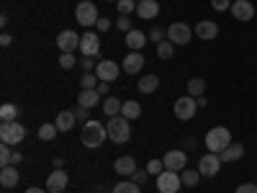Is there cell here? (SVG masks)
<instances>
[{
  "mask_svg": "<svg viewBox=\"0 0 257 193\" xmlns=\"http://www.w3.org/2000/svg\"><path fill=\"white\" fill-rule=\"evenodd\" d=\"M213 11H231V0H211Z\"/></svg>",
  "mask_w": 257,
  "mask_h": 193,
  "instance_id": "cell-41",
  "label": "cell"
},
{
  "mask_svg": "<svg viewBox=\"0 0 257 193\" xmlns=\"http://www.w3.org/2000/svg\"><path fill=\"white\" fill-rule=\"evenodd\" d=\"M203 142H206V149H208V152L221 155L224 149L231 144V132H229L226 126H213L211 132L206 134V139H203Z\"/></svg>",
  "mask_w": 257,
  "mask_h": 193,
  "instance_id": "cell-2",
  "label": "cell"
},
{
  "mask_svg": "<svg viewBox=\"0 0 257 193\" xmlns=\"http://www.w3.org/2000/svg\"><path fill=\"white\" fill-rule=\"evenodd\" d=\"M219 167H221V157L213 155V152H208V155H203V157L198 160V173H201L203 178H213V175L219 173Z\"/></svg>",
  "mask_w": 257,
  "mask_h": 193,
  "instance_id": "cell-10",
  "label": "cell"
},
{
  "mask_svg": "<svg viewBox=\"0 0 257 193\" xmlns=\"http://www.w3.org/2000/svg\"><path fill=\"white\" fill-rule=\"evenodd\" d=\"M147 170H149V175H160L162 170H165V162L162 160H149L147 162Z\"/></svg>",
  "mask_w": 257,
  "mask_h": 193,
  "instance_id": "cell-38",
  "label": "cell"
},
{
  "mask_svg": "<svg viewBox=\"0 0 257 193\" xmlns=\"http://www.w3.org/2000/svg\"><path fill=\"white\" fill-rule=\"evenodd\" d=\"M108 3H116V0H108Z\"/></svg>",
  "mask_w": 257,
  "mask_h": 193,
  "instance_id": "cell-52",
  "label": "cell"
},
{
  "mask_svg": "<svg viewBox=\"0 0 257 193\" xmlns=\"http://www.w3.org/2000/svg\"><path fill=\"white\" fill-rule=\"evenodd\" d=\"M72 114H75V119H90V109H85V106H75Z\"/></svg>",
  "mask_w": 257,
  "mask_h": 193,
  "instance_id": "cell-42",
  "label": "cell"
},
{
  "mask_svg": "<svg viewBox=\"0 0 257 193\" xmlns=\"http://www.w3.org/2000/svg\"><path fill=\"white\" fill-rule=\"evenodd\" d=\"M11 41H13L11 34H3V36H0V44H3V47H11Z\"/></svg>",
  "mask_w": 257,
  "mask_h": 193,
  "instance_id": "cell-48",
  "label": "cell"
},
{
  "mask_svg": "<svg viewBox=\"0 0 257 193\" xmlns=\"http://www.w3.org/2000/svg\"><path fill=\"white\" fill-rule=\"evenodd\" d=\"M95 75H98V80L113 82V80H118V64L111 62V59H100L98 67H95Z\"/></svg>",
  "mask_w": 257,
  "mask_h": 193,
  "instance_id": "cell-13",
  "label": "cell"
},
{
  "mask_svg": "<svg viewBox=\"0 0 257 193\" xmlns=\"http://www.w3.org/2000/svg\"><path fill=\"white\" fill-rule=\"evenodd\" d=\"M80 88H82V90H95V88H98V75H95V72H85V75L80 77Z\"/></svg>",
  "mask_w": 257,
  "mask_h": 193,
  "instance_id": "cell-34",
  "label": "cell"
},
{
  "mask_svg": "<svg viewBox=\"0 0 257 193\" xmlns=\"http://www.w3.org/2000/svg\"><path fill=\"white\" fill-rule=\"evenodd\" d=\"M98 98H100L98 88H95V90H80V95H77V106L93 109V106H98Z\"/></svg>",
  "mask_w": 257,
  "mask_h": 193,
  "instance_id": "cell-24",
  "label": "cell"
},
{
  "mask_svg": "<svg viewBox=\"0 0 257 193\" xmlns=\"http://www.w3.org/2000/svg\"><path fill=\"white\" fill-rule=\"evenodd\" d=\"M203 93H206V80H203V77H190V80H188V95L201 98Z\"/></svg>",
  "mask_w": 257,
  "mask_h": 193,
  "instance_id": "cell-27",
  "label": "cell"
},
{
  "mask_svg": "<svg viewBox=\"0 0 257 193\" xmlns=\"http://www.w3.org/2000/svg\"><path fill=\"white\" fill-rule=\"evenodd\" d=\"M82 39H80V52H82V57H98L100 54V36L98 34H93V31H85V34H80Z\"/></svg>",
  "mask_w": 257,
  "mask_h": 193,
  "instance_id": "cell-8",
  "label": "cell"
},
{
  "mask_svg": "<svg viewBox=\"0 0 257 193\" xmlns=\"http://www.w3.org/2000/svg\"><path fill=\"white\" fill-rule=\"evenodd\" d=\"M24 137H26L24 124H18V121H3L0 124V139H3V144L18 147L21 142H24Z\"/></svg>",
  "mask_w": 257,
  "mask_h": 193,
  "instance_id": "cell-4",
  "label": "cell"
},
{
  "mask_svg": "<svg viewBox=\"0 0 257 193\" xmlns=\"http://www.w3.org/2000/svg\"><path fill=\"white\" fill-rule=\"evenodd\" d=\"M116 6H118L121 16H132L137 11V0H116Z\"/></svg>",
  "mask_w": 257,
  "mask_h": 193,
  "instance_id": "cell-35",
  "label": "cell"
},
{
  "mask_svg": "<svg viewBox=\"0 0 257 193\" xmlns=\"http://www.w3.org/2000/svg\"><path fill=\"white\" fill-rule=\"evenodd\" d=\"M183 185L180 180V173H173V170H162L157 175V190L160 193H178Z\"/></svg>",
  "mask_w": 257,
  "mask_h": 193,
  "instance_id": "cell-6",
  "label": "cell"
},
{
  "mask_svg": "<svg viewBox=\"0 0 257 193\" xmlns=\"http://www.w3.org/2000/svg\"><path fill=\"white\" fill-rule=\"evenodd\" d=\"M231 16L237 21H252L254 18V6L249 0H234L231 3Z\"/></svg>",
  "mask_w": 257,
  "mask_h": 193,
  "instance_id": "cell-14",
  "label": "cell"
},
{
  "mask_svg": "<svg viewBox=\"0 0 257 193\" xmlns=\"http://www.w3.org/2000/svg\"><path fill=\"white\" fill-rule=\"evenodd\" d=\"M75 121H77V119H75L72 111H62V114H57V121H54V124H57L59 132H70V129L75 126Z\"/></svg>",
  "mask_w": 257,
  "mask_h": 193,
  "instance_id": "cell-25",
  "label": "cell"
},
{
  "mask_svg": "<svg viewBox=\"0 0 257 193\" xmlns=\"http://www.w3.org/2000/svg\"><path fill=\"white\" fill-rule=\"evenodd\" d=\"M93 64H95V57H82V59H80V67H82L85 72H90Z\"/></svg>",
  "mask_w": 257,
  "mask_h": 193,
  "instance_id": "cell-43",
  "label": "cell"
},
{
  "mask_svg": "<svg viewBox=\"0 0 257 193\" xmlns=\"http://www.w3.org/2000/svg\"><path fill=\"white\" fill-rule=\"evenodd\" d=\"M105 139H108V129H105L100 121H85V124H82L80 142H82L85 147L95 149V147H100Z\"/></svg>",
  "mask_w": 257,
  "mask_h": 193,
  "instance_id": "cell-1",
  "label": "cell"
},
{
  "mask_svg": "<svg viewBox=\"0 0 257 193\" xmlns=\"http://www.w3.org/2000/svg\"><path fill=\"white\" fill-rule=\"evenodd\" d=\"M173 52H175V44L170 39H165V41H160V44H157V57L160 59H170V57H173Z\"/></svg>",
  "mask_w": 257,
  "mask_h": 193,
  "instance_id": "cell-33",
  "label": "cell"
},
{
  "mask_svg": "<svg viewBox=\"0 0 257 193\" xmlns=\"http://www.w3.org/2000/svg\"><path fill=\"white\" fill-rule=\"evenodd\" d=\"M234 193H257V185H254V183H242Z\"/></svg>",
  "mask_w": 257,
  "mask_h": 193,
  "instance_id": "cell-45",
  "label": "cell"
},
{
  "mask_svg": "<svg viewBox=\"0 0 257 193\" xmlns=\"http://www.w3.org/2000/svg\"><path fill=\"white\" fill-rule=\"evenodd\" d=\"M162 162H165V170H173V173H180V170H185L188 155L183 152V149H170V152L162 157Z\"/></svg>",
  "mask_w": 257,
  "mask_h": 193,
  "instance_id": "cell-11",
  "label": "cell"
},
{
  "mask_svg": "<svg viewBox=\"0 0 257 193\" xmlns=\"http://www.w3.org/2000/svg\"><path fill=\"white\" fill-rule=\"evenodd\" d=\"M196 111H198V101L193 95H183V98L175 101V116L180 121H190L193 116H196Z\"/></svg>",
  "mask_w": 257,
  "mask_h": 193,
  "instance_id": "cell-7",
  "label": "cell"
},
{
  "mask_svg": "<svg viewBox=\"0 0 257 193\" xmlns=\"http://www.w3.org/2000/svg\"><path fill=\"white\" fill-rule=\"evenodd\" d=\"M75 64H77V59H75L72 52H62V54H59V67H62V70H72Z\"/></svg>",
  "mask_w": 257,
  "mask_h": 193,
  "instance_id": "cell-36",
  "label": "cell"
},
{
  "mask_svg": "<svg viewBox=\"0 0 257 193\" xmlns=\"http://www.w3.org/2000/svg\"><path fill=\"white\" fill-rule=\"evenodd\" d=\"M180 180H183V185H188V188H196L198 180H201V173H198V170H183Z\"/></svg>",
  "mask_w": 257,
  "mask_h": 193,
  "instance_id": "cell-32",
  "label": "cell"
},
{
  "mask_svg": "<svg viewBox=\"0 0 257 193\" xmlns=\"http://www.w3.org/2000/svg\"><path fill=\"white\" fill-rule=\"evenodd\" d=\"M0 165H3V167L13 165V149H11V144H3V147H0Z\"/></svg>",
  "mask_w": 257,
  "mask_h": 193,
  "instance_id": "cell-37",
  "label": "cell"
},
{
  "mask_svg": "<svg viewBox=\"0 0 257 193\" xmlns=\"http://www.w3.org/2000/svg\"><path fill=\"white\" fill-rule=\"evenodd\" d=\"M113 193H142V185L134 180H121L113 185Z\"/></svg>",
  "mask_w": 257,
  "mask_h": 193,
  "instance_id": "cell-30",
  "label": "cell"
},
{
  "mask_svg": "<svg viewBox=\"0 0 257 193\" xmlns=\"http://www.w3.org/2000/svg\"><path fill=\"white\" fill-rule=\"evenodd\" d=\"M142 67H144V57H142V52H132V54H126V57H123V72L137 75V72H142Z\"/></svg>",
  "mask_w": 257,
  "mask_h": 193,
  "instance_id": "cell-16",
  "label": "cell"
},
{
  "mask_svg": "<svg viewBox=\"0 0 257 193\" xmlns=\"http://www.w3.org/2000/svg\"><path fill=\"white\" fill-rule=\"evenodd\" d=\"M57 132H59L57 124H41V126H39V139H41V142H52V139L57 137Z\"/></svg>",
  "mask_w": 257,
  "mask_h": 193,
  "instance_id": "cell-29",
  "label": "cell"
},
{
  "mask_svg": "<svg viewBox=\"0 0 257 193\" xmlns=\"http://www.w3.org/2000/svg\"><path fill=\"white\" fill-rule=\"evenodd\" d=\"M52 165H54V170H62V165H64V157H52Z\"/></svg>",
  "mask_w": 257,
  "mask_h": 193,
  "instance_id": "cell-49",
  "label": "cell"
},
{
  "mask_svg": "<svg viewBox=\"0 0 257 193\" xmlns=\"http://www.w3.org/2000/svg\"><path fill=\"white\" fill-rule=\"evenodd\" d=\"M147 175H149V170H147V167H144V170H137V173H134V175H132V180H134V183H139V185H142V183H144V180H147Z\"/></svg>",
  "mask_w": 257,
  "mask_h": 193,
  "instance_id": "cell-44",
  "label": "cell"
},
{
  "mask_svg": "<svg viewBox=\"0 0 257 193\" xmlns=\"http://www.w3.org/2000/svg\"><path fill=\"white\" fill-rule=\"evenodd\" d=\"M196 36H201L203 41H211L219 36V26L213 24V21H201V24L196 26Z\"/></svg>",
  "mask_w": 257,
  "mask_h": 193,
  "instance_id": "cell-22",
  "label": "cell"
},
{
  "mask_svg": "<svg viewBox=\"0 0 257 193\" xmlns=\"http://www.w3.org/2000/svg\"><path fill=\"white\" fill-rule=\"evenodd\" d=\"M16 119H18V106H13V103L0 106V121H16Z\"/></svg>",
  "mask_w": 257,
  "mask_h": 193,
  "instance_id": "cell-31",
  "label": "cell"
},
{
  "mask_svg": "<svg viewBox=\"0 0 257 193\" xmlns=\"http://www.w3.org/2000/svg\"><path fill=\"white\" fill-rule=\"evenodd\" d=\"M26 193H47V190H41V188H26Z\"/></svg>",
  "mask_w": 257,
  "mask_h": 193,
  "instance_id": "cell-51",
  "label": "cell"
},
{
  "mask_svg": "<svg viewBox=\"0 0 257 193\" xmlns=\"http://www.w3.org/2000/svg\"><path fill=\"white\" fill-rule=\"evenodd\" d=\"M80 39L82 36H77V31H62L59 36H57V49L59 52H75V49H80Z\"/></svg>",
  "mask_w": 257,
  "mask_h": 193,
  "instance_id": "cell-12",
  "label": "cell"
},
{
  "mask_svg": "<svg viewBox=\"0 0 257 193\" xmlns=\"http://www.w3.org/2000/svg\"><path fill=\"white\" fill-rule=\"evenodd\" d=\"M137 3H142V0H137Z\"/></svg>",
  "mask_w": 257,
  "mask_h": 193,
  "instance_id": "cell-53",
  "label": "cell"
},
{
  "mask_svg": "<svg viewBox=\"0 0 257 193\" xmlns=\"http://www.w3.org/2000/svg\"><path fill=\"white\" fill-rule=\"evenodd\" d=\"M113 170H116L118 175H128V178H132L139 167H137V160H134V157L126 155V157H118V160L113 162Z\"/></svg>",
  "mask_w": 257,
  "mask_h": 193,
  "instance_id": "cell-18",
  "label": "cell"
},
{
  "mask_svg": "<svg viewBox=\"0 0 257 193\" xmlns=\"http://www.w3.org/2000/svg\"><path fill=\"white\" fill-rule=\"evenodd\" d=\"M116 26H118V31H132L134 26H132V16H118V21H116Z\"/></svg>",
  "mask_w": 257,
  "mask_h": 193,
  "instance_id": "cell-39",
  "label": "cell"
},
{
  "mask_svg": "<svg viewBox=\"0 0 257 193\" xmlns=\"http://www.w3.org/2000/svg\"><path fill=\"white\" fill-rule=\"evenodd\" d=\"M98 93H100V95H108V93H111V82L100 80V82H98Z\"/></svg>",
  "mask_w": 257,
  "mask_h": 193,
  "instance_id": "cell-47",
  "label": "cell"
},
{
  "mask_svg": "<svg viewBox=\"0 0 257 193\" xmlns=\"http://www.w3.org/2000/svg\"><path fill=\"white\" fill-rule=\"evenodd\" d=\"M121 109H123V101H118L116 95L103 101V114H105V116H118V114H121Z\"/></svg>",
  "mask_w": 257,
  "mask_h": 193,
  "instance_id": "cell-28",
  "label": "cell"
},
{
  "mask_svg": "<svg viewBox=\"0 0 257 193\" xmlns=\"http://www.w3.org/2000/svg\"><path fill=\"white\" fill-rule=\"evenodd\" d=\"M147 36H149V41H155V44H160V41H165V39H167V31H165V29H152Z\"/></svg>",
  "mask_w": 257,
  "mask_h": 193,
  "instance_id": "cell-40",
  "label": "cell"
},
{
  "mask_svg": "<svg viewBox=\"0 0 257 193\" xmlns=\"http://www.w3.org/2000/svg\"><path fill=\"white\" fill-rule=\"evenodd\" d=\"M67 173H64V170H54V173L47 178V190L49 193H62L64 188H67Z\"/></svg>",
  "mask_w": 257,
  "mask_h": 193,
  "instance_id": "cell-15",
  "label": "cell"
},
{
  "mask_svg": "<svg viewBox=\"0 0 257 193\" xmlns=\"http://www.w3.org/2000/svg\"><path fill=\"white\" fill-rule=\"evenodd\" d=\"M157 88H160V77H157V75H144V77H139V93L149 95V93H155Z\"/></svg>",
  "mask_w": 257,
  "mask_h": 193,
  "instance_id": "cell-23",
  "label": "cell"
},
{
  "mask_svg": "<svg viewBox=\"0 0 257 193\" xmlns=\"http://www.w3.org/2000/svg\"><path fill=\"white\" fill-rule=\"evenodd\" d=\"M167 39L173 41L175 47H183V44H188V41L193 39V29L188 24H173L167 29Z\"/></svg>",
  "mask_w": 257,
  "mask_h": 193,
  "instance_id": "cell-9",
  "label": "cell"
},
{
  "mask_svg": "<svg viewBox=\"0 0 257 193\" xmlns=\"http://www.w3.org/2000/svg\"><path fill=\"white\" fill-rule=\"evenodd\" d=\"M95 26H98V31H108V29H111V21H108V18H103V16H100V18H98V24H95Z\"/></svg>",
  "mask_w": 257,
  "mask_h": 193,
  "instance_id": "cell-46",
  "label": "cell"
},
{
  "mask_svg": "<svg viewBox=\"0 0 257 193\" xmlns=\"http://www.w3.org/2000/svg\"><path fill=\"white\" fill-rule=\"evenodd\" d=\"M137 16L152 21L155 16H160V3L157 0H142V3H137Z\"/></svg>",
  "mask_w": 257,
  "mask_h": 193,
  "instance_id": "cell-17",
  "label": "cell"
},
{
  "mask_svg": "<svg viewBox=\"0 0 257 193\" xmlns=\"http://www.w3.org/2000/svg\"><path fill=\"white\" fill-rule=\"evenodd\" d=\"M121 116L123 119H139L142 116V106H139V101H123V109H121Z\"/></svg>",
  "mask_w": 257,
  "mask_h": 193,
  "instance_id": "cell-26",
  "label": "cell"
},
{
  "mask_svg": "<svg viewBox=\"0 0 257 193\" xmlns=\"http://www.w3.org/2000/svg\"><path fill=\"white\" fill-rule=\"evenodd\" d=\"M75 18H77L80 26H95L100 16H98V8L90 3V0H82V3H77V8H75Z\"/></svg>",
  "mask_w": 257,
  "mask_h": 193,
  "instance_id": "cell-5",
  "label": "cell"
},
{
  "mask_svg": "<svg viewBox=\"0 0 257 193\" xmlns=\"http://www.w3.org/2000/svg\"><path fill=\"white\" fill-rule=\"evenodd\" d=\"M147 41H149V36L142 34L139 29H132V31L126 34V44H128V49H132V52H142Z\"/></svg>",
  "mask_w": 257,
  "mask_h": 193,
  "instance_id": "cell-19",
  "label": "cell"
},
{
  "mask_svg": "<svg viewBox=\"0 0 257 193\" xmlns=\"http://www.w3.org/2000/svg\"><path fill=\"white\" fill-rule=\"evenodd\" d=\"M21 160H24V155H21V152H18V149H16V152H13V165L18 167V162H21Z\"/></svg>",
  "mask_w": 257,
  "mask_h": 193,
  "instance_id": "cell-50",
  "label": "cell"
},
{
  "mask_svg": "<svg viewBox=\"0 0 257 193\" xmlns=\"http://www.w3.org/2000/svg\"><path fill=\"white\" fill-rule=\"evenodd\" d=\"M221 157V162H237V160H242L244 157V144H239V142H231L224 152L219 155Z\"/></svg>",
  "mask_w": 257,
  "mask_h": 193,
  "instance_id": "cell-21",
  "label": "cell"
},
{
  "mask_svg": "<svg viewBox=\"0 0 257 193\" xmlns=\"http://www.w3.org/2000/svg\"><path fill=\"white\" fill-rule=\"evenodd\" d=\"M105 129H108V139H111V142H116V144L128 142V134H132L128 119H123V116H111V121L105 124Z\"/></svg>",
  "mask_w": 257,
  "mask_h": 193,
  "instance_id": "cell-3",
  "label": "cell"
},
{
  "mask_svg": "<svg viewBox=\"0 0 257 193\" xmlns=\"http://www.w3.org/2000/svg\"><path fill=\"white\" fill-rule=\"evenodd\" d=\"M18 183H21V175H18L16 165H8V167L0 170V185L3 188H16Z\"/></svg>",
  "mask_w": 257,
  "mask_h": 193,
  "instance_id": "cell-20",
  "label": "cell"
}]
</instances>
